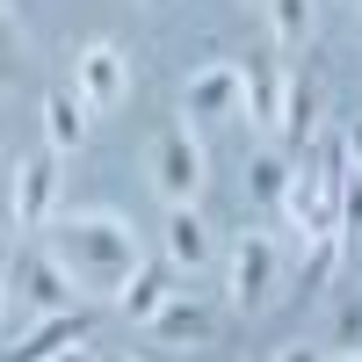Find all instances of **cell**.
<instances>
[{
	"mask_svg": "<svg viewBox=\"0 0 362 362\" xmlns=\"http://www.w3.org/2000/svg\"><path fill=\"white\" fill-rule=\"evenodd\" d=\"M44 254L73 276L80 305H109V297H124L131 268H138V239L109 210H73V218L44 225Z\"/></svg>",
	"mask_w": 362,
	"mask_h": 362,
	"instance_id": "1",
	"label": "cell"
},
{
	"mask_svg": "<svg viewBox=\"0 0 362 362\" xmlns=\"http://www.w3.org/2000/svg\"><path fill=\"white\" fill-rule=\"evenodd\" d=\"M276 297H283L276 239H268V232H239V247H232V305L247 312V319H261Z\"/></svg>",
	"mask_w": 362,
	"mask_h": 362,
	"instance_id": "2",
	"label": "cell"
},
{
	"mask_svg": "<svg viewBox=\"0 0 362 362\" xmlns=\"http://www.w3.org/2000/svg\"><path fill=\"white\" fill-rule=\"evenodd\" d=\"M153 189L167 196V210L196 203V189H203V145H196L189 124H167L160 131V145H153Z\"/></svg>",
	"mask_w": 362,
	"mask_h": 362,
	"instance_id": "3",
	"label": "cell"
},
{
	"mask_svg": "<svg viewBox=\"0 0 362 362\" xmlns=\"http://www.w3.org/2000/svg\"><path fill=\"white\" fill-rule=\"evenodd\" d=\"M58 160L66 153H29L22 167H15V181H8V218H15V232H44L51 225V203H58Z\"/></svg>",
	"mask_w": 362,
	"mask_h": 362,
	"instance_id": "4",
	"label": "cell"
},
{
	"mask_svg": "<svg viewBox=\"0 0 362 362\" xmlns=\"http://www.w3.org/2000/svg\"><path fill=\"white\" fill-rule=\"evenodd\" d=\"M73 87H80V102L102 116V109H116V102L131 95V58L116 51V44H87L80 66H73Z\"/></svg>",
	"mask_w": 362,
	"mask_h": 362,
	"instance_id": "5",
	"label": "cell"
},
{
	"mask_svg": "<svg viewBox=\"0 0 362 362\" xmlns=\"http://www.w3.org/2000/svg\"><path fill=\"white\" fill-rule=\"evenodd\" d=\"M247 109V73L239 66H203L189 87H181V116H189V124H210V116H239Z\"/></svg>",
	"mask_w": 362,
	"mask_h": 362,
	"instance_id": "6",
	"label": "cell"
},
{
	"mask_svg": "<svg viewBox=\"0 0 362 362\" xmlns=\"http://www.w3.org/2000/svg\"><path fill=\"white\" fill-rule=\"evenodd\" d=\"M239 73H247V124L276 138V131H283V95H290V73H283L268 51H254Z\"/></svg>",
	"mask_w": 362,
	"mask_h": 362,
	"instance_id": "7",
	"label": "cell"
},
{
	"mask_svg": "<svg viewBox=\"0 0 362 362\" xmlns=\"http://www.w3.org/2000/svg\"><path fill=\"white\" fill-rule=\"evenodd\" d=\"M73 341H87V305H73V312H44L0 362H51V355H66Z\"/></svg>",
	"mask_w": 362,
	"mask_h": 362,
	"instance_id": "8",
	"label": "cell"
},
{
	"mask_svg": "<svg viewBox=\"0 0 362 362\" xmlns=\"http://www.w3.org/2000/svg\"><path fill=\"white\" fill-rule=\"evenodd\" d=\"M87 116H95V109L80 102V87H51V95H44V145H51V153H80Z\"/></svg>",
	"mask_w": 362,
	"mask_h": 362,
	"instance_id": "9",
	"label": "cell"
},
{
	"mask_svg": "<svg viewBox=\"0 0 362 362\" xmlns=\"http://www.w3.org/2000/svg\"><path fill=\"white\" fill-rule=\"evenodd\" d=\"M290 153H312L319 145V80L290 73V95H283V131H276Z\"/></svg>",
	"mask_w": 362,
	"mask_h": 362,
	"instance_id": "10",
	"label": "cell"
},
{
	"mask_svg": "<svg viewBox=\"0 0 362 362\" xmlns=\"http://www.w3.org/2000/svg\"><path fill=\"white\" fill-rule=\"evenodd\" d=\"M153 341H167V348H203V341H210V312L196 305L189 290H174L167 305L153 312Z\"/></svg>",
	"mask_w": 362,
	"mask_h": 362,
	"instance_id": "11",
	"label": "cell"
},
{
	"mask_svg": "<svg viewBox=\"0 0 362 362\" xmlns=\"http://www.w3.org/2000/svg\"><path fill=\"white\" fill-rule=\"evenodd\" d=\"M174 297V261H138L131 268V283H124V297H116V305H124L138 326H153V312Z\"/></svg>",
	"mask_w": 362,
	"mask_h": 362,
	"instance_id": "12",
	"label": "cell"
},
{
	"mask_svg": "<svg viewBox=\"0 0 362 362\" xmlns=\"http://www.w3.org/2000/svg\"><path fill=\"white\" fill-rule=\"evenodd\" d=\"M22 290L37 297L44 312H73V305H80V290H73V276H66V268H58L51 254H29V261H22Z\"/></svg>",
	"mask_w": 362,
	"mask_h": 362,
	"instance_id": "13",
	"label": "cell"
},
{
	"mask_svg": "<svg viewBox=\"0 0 362 362\" xmlns=\"http://www.w3.org/2000/svg\"><path fill=\"white\" fill-rule=\"evenodd\" d=\"M167 261H174V268H203V261H210V225L196 218V203L167 210Z\"/></svg>",
	"mask_w": 362,
	"mask_h": 362,
	"instance_id": "14",
	"label": "cell"
},
{
	"mask_svg": "<svg viewBox=\"0 0 362 362\" xmlns=\"http://www.w3.org/2000/svg\"><path fill=\"white\" fill-rule=\"evenodd\" d=\"M290 160L283 153H254V167H247V189H254V203H268V210H283V196H290Z\"/></svg>",
	"mask_w": 362,
	"mask_h": 362,
	"instance_id": "15",
	"label": "cell"
},
{
	"mask_svg": "<svg viewBox=\"0 0 362 362\" xmlns=\"http://www.w3.org/2000/svg\"><path fill=\"white\" fill-rule=\"evenodd\" d=\"M268 29H276L283 51H305L312 44V0H268Z\"/></svg>",
	"mask_w": 362,
	"mask_h": 362,
	"instance_id": "16",
	"label": "cell"
},
{
	"mask_svg": "<svg viewBox=\"0 0 362 362\" xmlns=\"http://www.w3.org/2000/svg\"><path fill=\"white\" fill-rule=\"evenodd\" d=\"M341 232H319L312 239V254H305V268H297V290H326V283H334V268H341Z\"/></svg>",
	"mask_w": 362,
	"mask_h": 362,
	"instance_id": "17",
	"label": "cell"
},
{
	"mask_svg": "<svg viewBox=\"0 0 362 362\" xmlns=\"http://www.w3.org/2000/svg\"><path fill=\"white\" fill-rule=\"evenodd\" d=\"M22 80V29H15V15L0 8V95Z\"/></svg>",
	"mask_w": 362,
	"mask_h": 362,
	"instance_id": "18",
	"label": "cell"
},
{
	"mask_svg": "<svg viewBox=\"0 0 362 362\" xmlns=\"http://www.w3.org/2000/svg\"><path fill=\"white\" fill-rule=\"evenodd\" d=\"M362 239V167H348L341 181V247H355Z\"/></svg>",
	"mask_w": 362,
	"mask_h": 362,
	"instance_id": "19",
	"label": "cell"
},
{
	"mask_svg": "<svg viewBox=\"0 0 362 362\" xmlns=\"http://www.w3.org/2000/svg\"><path fill=\"white\" fill-rule=\"evenodd\" d=\"M276 362H326V348H305V341H290V348H283Z\"/></svg>",
	"mask_w": 362,
	"mask_h": 362,
	"instance_id": "20",
	"label": "cell"
},
{
	"mask_svg": "<svg viewBox=\"0 0 362 362\" xmlns=\"http://www.w3.org/2000/svg\"><path fill=\"white\" fill-rule=\"evenodd\" d=\"M348 160L362 167V116H355V124H348Z\"/></svg>",
	"mask_w": 362,
	"mask_h": 362,
	"instance_id": "21",
	"label": "cell"
},
{
	"mask_svg": "<svg viewBox=\"0 0 362 362\" xmlns=\"http://www.w3.org/2000/svg\"><path fill=\"white\" fill-rule=\"evenodd\" d=\"M51 362H102V355H87V341H73L66 355H51Z\"/></svg>",
	"mask_w": 362,
	"mask_h": 362,
	"instance_id": "22",
	"label": "cell"
},
{
	"mask_svg": "<svg viewBox=\"0 0 362 362\" xmlns=\"http://www.w3.org/2000/svg\"><path fill=\"white\" fill-rule=\"evenodd\" d=\"M326 362H362V355H326Z\"/></svg>",
	"mask_w": 362,
	"mask_h": 362,
	"instance_id": "23",
	"label": "cell"
},
{
	"mask_svg": "<svg viewBox=\"0 0 362 362\" xmlns=\"http://www.w3.org/2000/svg\"><path fill=\"white\" fill-rule=\"evenodd\" d=\"M0 319H8V290H0Z\"/></svg>",
	"mask_w": 362,
	"mask_h": 362,
	"instance_id": "24",
	"label": "cell"
},
{
	"mask_svg": "<svg viewBox=\"0 0 362 362\" xmlns=\"http://www.w3.org/2000/svg\"><path fill=\"white\" fill-rule=\"evenodd\" d=\"M102 362H131V355H102Z\"/></svg>",
	"mask_w": 362,
	"mask_h": 362,
	"instance_id": "25",
	"label": "cell"
},
{
	"mask_svg": "<svg viewBox=\"0 0 362 362\" xmlns=\"http://www.w3.org/2000/svg\"><path fill=\"white\" fill-rule=\"evenodd\" d=\"M153 8H167V0H153Z\"/></svg>",
	"mask_w": 362,
	"mask_h": 362,
	"instance_id": "26",
	"label": "cell"
}]
</instances>
